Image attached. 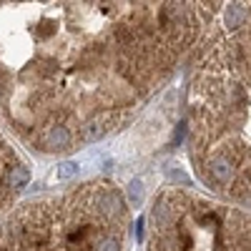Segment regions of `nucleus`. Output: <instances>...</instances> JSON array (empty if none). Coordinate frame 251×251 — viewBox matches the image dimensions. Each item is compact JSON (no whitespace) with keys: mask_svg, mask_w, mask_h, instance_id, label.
<instances>
[{"mask_svg":"<svg viewBox=\"0 0 251 251\" xmlns=\"http://www.w3.org/2000/svg\"><path fill=\"white\" fill-rule=\"evenodd\" d=\"M181 3H0V121L40 153L123 126L181 40Z\"/></svg>","mask_w":251,"mask_h":251,"instance_id":"nucleus-1","label":"nucleus"},{"mask_svg":"<svg viewBox=\"0 0 251 251\" xmlns=\"http://www.w3.org/2000/svg\"><path fill=\"white\" fill-rule=\"evenodd\" d=\"M30 183V169L18 158L15 149L0 136V208H5L20 188Z\"/></svg>","mask_w":251,"mask_h":251,"instance_id":"nucleus-2","label":"nucleus"},{"mask_svg":"<svg viewBox=\"0 0 251 251\" xmlns=\"http://www.w3.org/2000/svg\"><path fill=\"white\" fill-rule=\"evenodd\" d=\"M0 251H46V249L33 244L18 226L0 221Z\"/></svg>","mask_w":251,"mask_h":251,"instance_id":"nucleus-3","label":"nucleus"},{"mask_svg":"<svg viewBox=\"0 0 251 251\" xmlns=\"http://www.w3.org/2000/svg\"><path fill=\"white\" fill-rule=\"evenodd\" d=\"M206 171H208V176H211V181H216V183H221V186H228V183L234 181V176H236L234 163L228 161L226 156H214L211 161H208Z\"/></svg>","mask_w":251,"mask_h":251,"instance_id":"nucleus-4","label":"nucleus"},{"mask_svg":"<svg viewBox=\"0 0 251 251\" xmlns=\"http://www.w3.org/2000/svg\"><path fill=\"white\" fill-rule=\"evenodd\" d=\"M244 15H246L244 5H234V3L226 5V20H228V25H241Z\"/></svg>","mask_w":251,"mask_h":251,"instance_id":"nucleus-5","label":"nucleus"},{"mask_svg":"<svg viewBox=\"0 0 251 251\" xmlns=\"http://www.w3.org/2000/svg\"><path fill=\"white\" fill-rule=\"evenodd\" d=\"M131 201L138 206L141 201H143V188H141V181H136V183H131Z\"/></svg>","mask_w":251,"mask_h":251,"instance_id":"nucleus-6","label":"nucleus"}]
</instances>
